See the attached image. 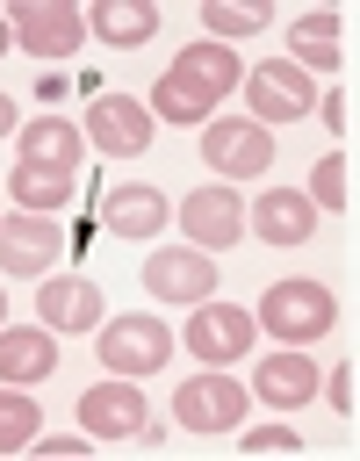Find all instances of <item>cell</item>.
I'll return each instance as SVG.
<instances>
[{
    "instance_id": "ac0fdd59",
    "label": "cell",
    "mask_w": 360,
    "mask_h": 461,
    "mask_svg": "<svg viewBox=\"0 0 360 461\" xmlns=\"http://www.w3.org/2000/svg\"><path fill=\"white\" fill-rule=\"evenodd\" d=\"M14 137H22V158H29V166L79 173V151H86V137H79V122H72V115H36V122H22Z\"/></svg>"
},
{
    "instance_id": "5b68a950",
    "label": "cell",
    "mask_w": 360,
    "mask_h": 461,
    "mask_svg": "<svg viewBox=\"0 0 360 461\" xmlns=\"http://www.w3.org/2000/svg\"><path fill=\"white\" fill-rule=\"evenodd\" d=\"M245 101H252V122L274 130V122H295V115L317 108V79L295 58H266V65L245 72Z\"/></svg>"
},
{
    "instance_id": "f546056e",
    "label": "cell",
    "mask_w": 360,
    "mask_h": 461,
    "mask_svg": "<svg viewBox=\"0 0 360 461\" xmlns=\"http://www.w3.org/2000/svg\"><path fill=\"white\" fill-rule=\"evenodd\" d=\"M310 115H317V122H331V130H346V122H353V115H346V94H338V86H331V94H317V108H310Z\"/></svg>"
},
{
    "instance_id": "52a82bcc",
    "label": "cell",
    "mask_w": 360,
    "mask_h": 461,
    "mask_svg": "<svg viewBox=\"0 0 360 461\" xmlns=\"http://www.w3.org/2000/svg\"><path fill=\"white\" fill-rule=\"evenodd\" d=\"M180 346L202 360V367H230V360H245L252 353V310H238V303H194L187 310V331H180Z\"/></svg>"
},
{
    "instance_id": "f1b7e54d",
    "label": "cell",
    "mask_w": 360,
    "mask_h": 461,
    "mask_svg": "<svg viewBox=\"0 0 360 461\" xmlns=\"http://www.w3.org/2000/svg\"><path fill=\"white\" fill-rule=\"evenodd\" d=\"M317 389L331 396V411H338V418H353V360H338V367H331V382H317Z\"/></svg>"
},
{
    "instance_id": "9a60e30c",
    "label": "cell",
    "mask_w": 360,
    "mask_h": 461,
    "mask_svg": "<svg viewBox=\"0 0 360 461\" xmlns=\"http://www.w3.org/2000/svg\"><path fill=\"white\" fill-rule=\"evenodd\" d=\"M317 396V360L302 353V346H288V353H266L259 360V375H252V403H266V411H295V403H310Z\"/></svg>"
},
{
    "instance_id": "e0dca14e",
    "label": "cell",
    "mask_w": 360,
    "mask_h": 461,
    "mask_svg": "<svg viewBox=\"0 0 360 461\" xmlns=\"http://www.w3.org/2000/svg\"><path fill=\"white\" fill-rule=\"evenodd\" d=\"M58 375V346H50V324H0V382H43Z\"/></svg>"
},
{
    "instance_id": "d6a6232c",
    "label": "cell",
    "mask_w": 360,
    "mask_h": 461,
    "mask_svg": "<svg viewBox=\"0 0 360 461\" xmlns=\"http://www.w3.org/2000/svg\"><path fill=\"white\" fill-rule=\"evenodd\" d=\"M0 324H7V288H0Z\"/></svg>"
},
{
    "instance_id": "1f68e13d",
    "label": "cell",
    "mask_w": 360,
    "mask_h": 461,
    "mask_svg": "<svg viewBox=\"0 0 360 461\" xmlns=\"http://www.w3.org/2000/svg\"><path fill=\"white\" fill-rule=\"evenodd\" d=\"M7 43H14V29H7V14H0V50H7Z\"/></svg>"
},
{
    "instance_id": "d6986e66",
    "label": "cell",
    "mask_w": 360,
    "mask_h": 461,
    "mask_svg": "<svg viewBox=\"0 0 360 461\" xmlns=\"http://www.w3.org/2000/svg\"><path fill=\"white\" fill-rule=\"evenodd\" d=\"M288 58L317 79V72H338L346 65V50H338V7H317V14H302V22H288Z\"/></svg>"
},
{
    "instance_id": "7402d4cb",
    "label": "cell",
    "mask_w": 360,
    "mask_h": 461,
    "mask_svg": "<svg viewBox=\"0 0 360 461\" xmlns=\"http://www.w3.org/2000/svg\"><path fill=\"white\" fill-rule=\"evenodd\" d=\"M72 173H58V166H14L7 173V194H14V209H36V216H65V202H72Z\"/></svg>"
},
{
    "instance_id": "83f0119b",
    "label": "cell",
    "mask_w": 360,
    "mask_h": 461,
    "mask_svg": "<svg viewBox=\"0 0 360 461\" xmlns=\"http://www.w3.org/2000/svg\"><path fill=\"white\" fill-rule=\"evenodd\" d=\"M29 447H43V461H79V454H86V447H94V432H50V439H43V432H36V439H29Z\"/></svg>"
},
{
    "instance_id": "9c48e42d",
    "label": "cell",
    "mask_w": 360,
    "mask_h": 461,
    "mask_svg": "<svg viewBox=\"0 0 360 461\" xmlns=\"http://www.w3.org/2000/svg\"><path fill=\"white\" fill-rule=\"evenodd\" d=\"M151 130H158V115H151L144 101H130V94H94V101H86V122H79V137L101 144L108 158L151 151Z\"/></svg>"
},
{
    "instance_id": "5bb4252c",
    "label": "cell",
    "mask_w": 360,
    "mask_h": 461,
    "mask_svg": "<svg viewBox=\"0 0 360 461\" xmlns=\"http://www.w3.org/2000/svg\"><path fill=\"white\" fill-rule=\"evenodd\" d=\"M94 209H101V230H115V238H151V230L173 223V202H166L158 187H144V180L94 194Z\"/></svg>"
},
{
    "instance_id": "7c38bea8",
    "label": "cell",
    "mask_w": 360,
    "mask_h": 461,
    "mask_svg": "<svg viewBox=\"0 0 360 461\" xmlns=\"http://www.w3.org/2000/svg\"><path fill=\"white\" fill-rule=\"evenodd\" d=\"M144 288H151L158 303L194 310V303H209V288H216V259H209V252H194V245L151 252V259H144Z\"/></svg>"
},
{
    "instance_id": "603a6c76",
    "label": "cell",
    "mask_w": 360,
    "mask_h": 461,
    "mask_svg": "<svg viewBox=\"0 0 360 461\" xmlns=\"http://www.w3.org/2000/svg\"><path fill=\"white\" fill-rule=\"evenodd\" d=\"M202 22H209V43H238V36H259L274 14L259 0H202Z\"/></svg>"
},
{
    "instance_id": "ba28073f",
    "label": "cell",
    "mask_w": 360,
    "mask_h": 461,
    "mask_svg": "<svg viewBox=\"0 0 360 461\" xmlns=\"http://www.w3.org/2000/svg\"><path fill=\"white\" fill-rule=\"evenodd\" d=\"M58 252H65L58 216H36V209H7V216H0V274L43 281V274L58 267Z\"/></svg>"
},
{
    "instance_id": "277c9868",
    "label": "cell",
    "mask_w": 360,
    "mask_h": 461,
    "mask_svg": "<svg viewBox=\"0 0 360 461\" xmlns=\"http://www.w3.org/2000/svg\"><path fill=\"white\" fill-rule=\"evenodd\" d=\"M7 29H14V43H22L29 58L58 65V58H72V50H79L86 14H79L72 0H14V7H7Z\"/></svg>"
},
{
    "instance_id": "2e32d148",
    "label": "cell",
    "mask_w": 360,
    "mask_h": 461,
    "mask_svg": "<svg viewBox=\"0 0 360 461\" xmlns=\"http://www.w3.org/2000/svg\"><path fill=\"white\" fill-rule=\"evenodd\" d=\"M245 223H252V238H266V245H302V238L317 230V209H310V194H295V187H266V194L245 209Z\"/></svg>"
},
{
    "instance_id": "7a4b0ae2",
    "label": "cell",
    "mask_w": 360,
    "mask_h": 461,
    "mask_svg": "<svg viewBox=\"0 0 360 461\" xmlns=\"http://www.w3.org/2000/svg\"><path fill=\"white\" fill-rule=\"evenodd\" d=\"M101 367L108 375H158V367H173V324L166 317H151V310H122L115 324L101 317Z\"/></svg>"
},
{
    "instance_id": "3957f363",
    "label": "cell",
    "mask_w": 360,
    "mask_h": 461,
    "mask_svg": "<svg viewBox=\"0 0 360 461\" xmlns=\"http://www.w3.org/2000/svg\"><path fill=\"white\" fill-rule=\"evenodd\" d=\"M245 411H252V389H245L230 367H202V375H187V382L173 389V418H180L187 432H238Z\"/></svg>"
},
{
    "instance_id": "484cf974",
    "label": "cell",
    "mask_w": 360,
    "mask_h": 461,
    "mask_svg": "<svg viewBox=\"0 0 360 461\" xmlns=\"http://www.w3.org/2000/svg\"><path fill=\"white\" fill-rule=\"evenodd\" d=\"M310 209H346L353 202V166H346V151H324L317 166H310Z\"/></svg>"
},
{
    "instance_id": "44dd1931",
    "label": "cell",
    "mask_w": 360,
    "mask_h": 461,
    "mask_svg": "<svg viewBox=\"0 0 360 461\" xmlns=\"http://www.w3.org/2000/svg\"><path fill=\"white\" fill-rule=\"evenodd\" d=\"M86 29H94L101 43L130 50V43H151V36H158V7H151V0H94Z\"/></svg>"
},
{
    "instance_id": "cb8c5ba5",
    "label": "cell",
    "mask_w": 360,
    "mask_h": 461,
    "mask_svg": "<svg viewBox=\"0 0 360 461\" xmlns=\"http://www.w3.org/2000/svg\"><path fill=\"white\" fill-rule=\"evenodd\" d=\"M144 108H151V115H166V122H209V115H216V101H209V94H194L187 79H173V72L151 86V101H144Z\"/></svg>"
},
{
    "instance_id": "30bf717a",
    "label": "cell",
    "mask_w": 360,
    "mask_h": 461,
    "mask_svg": "<svg viewBox=\"0 0 360 461\" xmlns=\"http://www.w3.org/2000/svg\"><path fill=\"white\" fill-rule=\"evenodd\" d=\"M180 230H187V245L194 252H223V245H238L245 238V202H238V187L230 180H209V187H194V194H180Z\"/></svg>"
},
{
    "instance_id": "4316f807",
    "label": "cell",
    "mask_w": 360,
    "mask_h": 461,
    "mask_svg": "<svg viewBox=\"0 0 360 461\" xmlns=\"http://www.w3.org/2000/svg\"><path fill=\"white\" fill-rule=\"evenodd\" d=\"M238 447H245V454H295V447H302V432H295L288 418H274V425H252V432H238Z\"/></svg>"
},
{
    "instance_id": "6da1fadb",
    "label": "cell",
    "mask_w": 360,
    "mask_h": 461,
    "mask_svg": "<svg viewBox=\"0 0 360 461\" xmlns=\"http://www.w3.org/2000/svg\"><path fill=\"white\" fill-rule=\"evenodd\" d=\"M252 324H266L281 346H310V339H324V331L338 324V295H331L324 281L295 274V281H274V288L259 295V317H252Z\"/></svg>"
},
{
    "instance_id": "8992f818",
    "label": "cell",
    "mask_w": 360,
    "mask_h": 461,
    "mask_svg": "<svg viewBox=\"0 0 360 461\" xmlns=\"http://www.w3.org/2000/svg\"><path fill=\"white\" fill-rule=\"evenodd\" d=\"M79 418H86L94 439H158V418H151V403H144V389H137L130 375L94 382V389L79 396Z\"/></svg>"
},
{
    "instance_id": "8fae6325",
    "label": "cell",
    "mask_w": 360,
    "mask_h": 461,
    "mask_svg": "<svg viewBox=\"0 0 360 461\" xmlns=\"http://www.w3.org/2000/svg\"><path fill=\"white\" fill-rule=\"evenodd\" d=\"M202 158H209L216 173H230V180L266 173V166H274V130H259L252 115H209V122H202Z\"/></svg>"
},
{
    "instance_id": "ffe728a7",
    "label": "cell",
    "mask_w": 360,
    "mask_h": 461,
    "mask_svg": "<svg viewBox=\"0 0 360 461\" xmlns=\"http://www.w3.org/2000/svg\"><path fill=\"white\" fill-rule=\"evenodd\" d=\"M173 79H187V86L209 94V101H223V94L245 79V65L230 58V43H209V36H202V43H187V50L173 58Z\"/></svg>"
},
{
    "instance_id": "4fadbf2b",
    "label": "cell",
    "mask_w": 360,
    "mask_h": 461,
    "mask_svg": "<svg viewBox=\"0 0 360 461\" xmlns=\"http://www.w3.org/2000/svg\"><path fill=\"white\" fill-rule=\"evenodd\" d=\"M36 324H50V331H101V288L86 274H43Z\"/></svg>"
},
{
    "instance_id": "d4e9b609",
    "label": "cell",
    "mask_w": 360,
    "mask_h": 461,
    "mask_svg": "<svg viewBox=\"0 0 360 461\" xmlns=\"http://www.w3.org/2000/svg\"><path fill=\"white\" fill-rule=\"evenodd\" d=\"M36 396L22 389V382H0V454H14V447H29L36 439Z\"/></svg>"
},
{
    "instance_id": "4dcf8cb0",
    "label": "cell",
    "mask_w": 360,
    "mask_h": 461,
    "mask_svg": "<svg viewBox=\"0 0 360 461\" xmlns=\"http://www.w3.org/2000/svg\"><path fill=\"white\" fill-rule=\"evenodd\" d=\"M0 137H14V101L0 94Z\"/></svg>"
}]
</instances>
